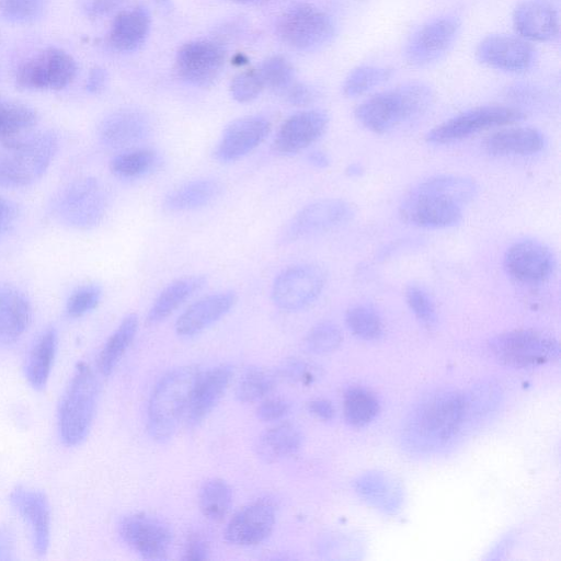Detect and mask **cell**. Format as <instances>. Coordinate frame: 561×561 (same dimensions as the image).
<instances>
[{
    "label": "cell",
    "instance_id": "obj_1",
    "mask_svg": "<svg viewBox=\"0 0 561 561\" xmlns=\"http://www.w3.org/2000/svg\"><path fill=\"white\" fill-rule=\"evenodd\" d=\"M478 194L477 183L467 176L442 174L414 186L403 198L399 214L413 226L444 229L456 226L463 208Z\"/></svg>",
    "mask_w": 561,
    "mask_h": 561
},
{
    "label": "cell",
    "instance_id": "obj_2",
    "mask_svg": "<svg viewBox=\"0 0 561 561\" xmlns=\"http://www.w3.org/2000/svg\"><path fill=\"white\" fill-rule=\"evenodd\" d=\"M434 100L432 89L423 82H407L379 92L355 108L357 122L375 134L389 133L424 115Z\"/></svg>",
    "mask_w": 561,
    "mask_h": 561
},
{
    "label": "cell",
    "instance_id": "obj_3",
    "mask_svg": "<svg viewBox=\"0 0 561 561\" xmlns=\"http://www.w3.org/2000/svg\"><path fill=\"white\" fill-rule=\"evenodd\" d=\"M99 394L100 382L96 374L87 363H78L57 405V432L65 446H78L89 435Z\"/></svg>",
    "mask_w": 561,
    "mask_h": 561
},
{
    "label": "cell",
    "instance_id": "obj_4",
    "mask_svg": "<svg viewBox=\"0 0 561 561\" xmlns=\"http://www.w3.org/2000/svg\"><path fill=\"white\" fill-rule=\"evenodd\" d=\"M59 149L51 130L27 133L2 145L0 186L19 188L34 184L47 172Z\"/></svg>",
    "mask_w": 561,
    "mask_h": 561
},
{
    "label": "cell",
    "instance_id": "obj_5",
    "mask_svg": "<svg viewBox=\"0 0 561 561\" xmlns=\"http://www.w3.org/2000/svg\"><path fill=\"white\" fill-rule=\"evenodd\" d=\"M199 373L194 365L175 367L154 385L147 408V431L153 440L164 443L174 435Z\"/></svg>",
    "mask_w": 561,
    "mask_h": 561
},
{
    "label": "cell",
    "instance_id": "obj_6",
    "mask_svg": "<svg viewBox=\"0 0 561 561\" xmlns=\"http://www.w3.org/2000/svg\"><path fill=\"white\" fill-rule=\"evenodd\" d=\"M107 193L95 178H80L60 188L51 198V217L60 225L77 230L98 227L106 215Z\"/></svg>",
    "mask_w": 561,
    "mask_h": 561
},
{
    "label": "cell",
    "instance_id": "obj_7",
    "mask_svg": "<svg viewBox=\"0 0 561 561\" xmlns=\"http://www.w3.org/2000/svg\"><path fill=\"white\" fill-rule=\"evenodd\" d=\"M276 32L287 46L309 51L328 44L335 34V26L331 16L320 8L298 2L280 14Z\"/></svg>",
    "mask_w": 561,
    "mask_h": 561
},
{
    "label": "cell",
    "instance_id": "obj_8",
    "mask_svg": "<svg viewBox=\"0 0 561 561\" xmlns=\"http://www.w3.org/2000/svg\"><path fill=\"white\" fill-rule=\"evenodd\" d=\"M77 61L67 50L46 47L23 60L15 71V84L23 90L59 91L77 77Z\"/></svg>",
    "mask_w": 561,
    "mask_h": 561
},
{
    "label": "cell",
    "instance_id": "obj_9",
    "mask_svg": "<svg viewBox=\"0 0 561 561\" xmlns=\"http://www.w3.org/2000/svg\"><path fill=\"white\" fill-rule=\"evenodd\" d=\"M492 355L502 364L515 368L539 366L559 358L556 339L535 330H514L494 336L489 342Z\"/></svg>",
    "mask_w": 561,
    "mask_h": 561
},
{
    "label": "cell",
    "instance_id": "obj_10",
    "mask_svg": "<svg viewBox=\"0 0 561 561\" xmlns=\"http://www.w3.org/2000/svg\"><path fill=\"white\" fill-rule=\"evenodd\" d=\"M466 411L467 402L459 392L439 391L419 405L412 424L420 438L432 443L445 442L459 428Z\"/></svg>",
    "mask_w": 561,
    "mask_h": 561
},
{
    "label": "cell",
    "instance_id": "obj_11",
    "mask_svg": "<svg viewBox=\"0 0 561 561\" xmlns=\"http://www.w3.org/2000/svg\"><path fill=\"white\" fill-rule=\"evenodd\" d=\"M524 118V113L515 107L483 105L465 111L435 126L426 135L431 144L455 142L494 127H503Z\"/></svg>",
    "mask_w": 561,
    "mask_h": 561
},
{
    "label": "cell",
    "instance_id": "obj_12",
    "mask_svg": "<svg viewBox=\"0 0 561 561\" xmlns=\"http://www.w3.org/2000/svg\"><path fill=\"white\" fill-rule=\"evenodd\" d=\"M355 215L351 203L341 198H324L299 209L282 232L284 242H294L337 229Z\"/></svg>",
    "mask_w": 561,
    "mask_h": 561
},
{
    "label": "cell",
    "instance_id": "obj_13",
    "mask_svg": "<svg viewBox=\"0 0 561 561\" xmlns=\"http://www.w3.org/2000/svg\"><path fill=\"white\" fill-rule=\"evenodd\" d=\"M327 282L324 271L316 264H296L283 270L274 279L271 297L275 306L297 311L321 295Z\"/></svg>",
    "mask_w": 561,
    "mask_h": 561
},
{
    "label": "cell",
    "instance_id": "obj_14",
    "mask_svg": "<svg viewBox=\"0 0 561 561\" xmlns=\"http://www.w3.org/2000/svg\"><path fill=\"white\" fill-rule=\"evenodd\" d=\"M226 60L224 46L213 39L199 38L179 47L174 68L178 77L186 83L207 88L219 78Z\"/></svg>",
    "mask_w": 561,
    "mask_h": 561
},
{
    "label": "cell",
    "instance_id": "obj_15",
    "mask_svg": "<svg viewBox=\"0 0 561 561\" xmlns=\"http://www.w3.org/2000/svg\"><path fill=\"white\" fill-rule=\"evenodd\" d=\"M460 31L457 16L445 14L421 25L405 44L407 60L425 67L440 60L454 46Z\"/></svg>",
    "mask_w": 561,
    "mask_h": 561
},
{
    "label": "cell",
    "instance_id": "obj_16",
    "mask_svg": "<svg viewBox=\"0 0 561 561\" xmlns=\"http://www.w3.org/2000/svg\"><path fill=\"white\" fill-rule=\"evenodd\" d=\"M117 530L123 542L147 560L165 559L173 541L170 526L147 513L124 516Z\"/></svg>",
    "mask_w": 561,
    "mask_h": 561
},
{
    "label": "cell",
    "instance_id": "obj_17",
    "mask_svg": "<svg viewBox=\"0 0 561 561\" xmlns=\"http://www.w3.org/2000/svg\"><path fill=\"white\" fill-rule=\"evenodd\" d=\"M503 266L507 275L516 282L540 284L552 276L556 257L546 244L535 240H523L506 250Z\"/></svg>",
    "mask_w": 561,
    "mask_h": 561
},
{
    "label": "cell",
    "instance_id": "obj_18",
    "mask_svg": "<svg viewBox=\"0 0 561 561\" xmlns=\"http://www.w3.org/2000/svg\"><path fill=\"white\" fill-rule=\"evenodd\" d=\"M9 499L28 527L35 553L44 557L50 543V505L47 495L30 486L16 485L10 492Z\"/></svg>",
    "mask_w": 561,
    "mask_h": 561
},
{
    "label": "cell",
    "instance_id": "obj_19",
    "mask_svg": "<svg viewBox=\"0 0 561 561\" xmlns=\"http://www.w3.org/2000/svg\"><path fill=\"white\" fill-rule=\"evenodd\" d=\"M270 121L261 115L237 118L226 126L214 151L220 162L237 161L257 148L271 131Z\"/></svg>",
    "mask_w": 561,
    "mask_h": 561
},
{
    "label": "cell",
    "instance_id": "obj_20",
    "mask_svg": "<svg viewBox=\"0 0 561 561\" xmlns=\"http://www.w3.org/2000/svg\"><path fill=\"white\" fill-rule=\"evenodd\" d=\"M276 520L275 506L266 499L256 500L239 510L227 524L225 538L237 546H255L272 534Z\"/></svg>",
    "mask_w": 561,
    "mask_h": 561
},
{
    "label": "cell",
    "instance_id": "obj_21",
    "mask_svg": "<svg viewBox=\"0 0 561 561\" xmlns=\"http://www.w3.org/2000/svg\"><path fill=\"white\" fill-rule=\"evenodd\" d=\"M478 60L494 69L522 72L535 60L534 47L524 38L512 35H490L476 48Z\"/></svg>",
    "mask_w": 561,
    "mask_h": 561
},
{
    "label": "cell",
    "instance_id": "obj_22",
    "mask_svg": "<svg viewBox=\"0 0 561 561\" xmlns=\"http://www.w3.org/2000/svg\"><path fill=\"white\" fill-rule=\"evenodd\" d=\"M329 116L321 110H306L287 117L279 126L274 138L273 147L282 154L298 153L325 133Z\"/></svg>",
    "mask_w": 561,
    "mask_h": 561
},
{
    "label": "cell",
    "instance_id": "obj_23",
    "mask_svg": "<svg viewBox=\"0 0 561 561\" xmlns=\"http://www.w3.org/2000/svg\"><path fill=\"white\" fill-rule=\"evenodd\" d=\"M151 131L149 117L139 110L124 108L108 114L100 123V141L112 149H129L145 140Z\"/></svg>",
    "mask_w": 561,
    "mask_h": 561
},
{
    "label": "cell",
    "instance_id": "obj_24",
    "mask_svg": "<svg viewBox=\"0 0 561 561\" xmlns=\"http://www.w3.org/2000/svg\"><path fill=\"white\" fill-rule=\"evenodd\" d=\"M233 376V367L221 364L201 371L192 390L185 419L187 425L199 424L220 401Z\"/></svg>",
    "mask_w": 561,
    "mask_h": 561
},
{
    "label": "cell",
    "instance_id": "obj_25",
    "mask_svg": "<svg viewBox=\"0 0 561 561\" xmlns=\"http://www.w3.org/2000/svg\"><path fill=\"white\" fill-rule=\"evenodd\" d=\"M238 296L233 290L207 295L190 305L178 318V335L188 337L201 333L225 317L236 305Z\"/></svg>",
    "mask_w": 561,
    "mask_h": 561
},
{
    "label": "cell",
    "instance_id": "obj_26",
    "mask_svg": "<svg viewBox=\"0 0 561 561\" xmlns=\"http://www.w3.org/2000/svg\"><path fill=\"white\" fill-rule=\"evenodd\" d=\"M515 31L524 39L551 42L559 35V16L546 0H525L513 12Z\"/></svg>",
    "mask_w": 561,
    "mask_h": 561
},
{
    "label": "cell",
    "instance_id": "obj_27",
    "mask_svg": "<svg viewBox=\"0 0 561 561\" xmlns=\"http://www.w3.org/2000/svg\"><path fill=\"white\" fill-rule=\"evenodd\" d=\"M31 320L32 306L26 295L12 285H0V347L19 342Z\"/></svg>",
    "mask_w": 561,
    "mask_h": 561
},
{
    "label": "cell",
    "instance_id": "obj_28",
    "mask_svg": "<svg viewBox=\"0 0 561 561\" xmlns=\"http://www.w3.org/2000/svg\"><path fill=\"white\" fill-rule=\"evenodd\" d=\"M58 348V331L45 328L32 343L24 360L23 371L28 385L36 391L45 389L54 367Z\"/></svg>",
    "mask_w": 561,
    "mask_h": 561
},
{
    "label": "cell",
    "instance_id": "obj_29",
    "mask_svg": "<svg viewBox=\"0 0 561 561\" xmlns=\"http://www.w3.org/2000/svg\"><path fill=\"white\" fill-rule=\"evenodd\" d=\"M150 28V15L146 8L134 7L118 12L113 19L107 41L118 51H131L146 39Z\"/></svg>",
    "mask_w": 561,
    "mask_h": 561
},
{
    "label": "cell",
    "instance_id": "obj_30",
    "mask_svg": "<svg viewBox=\"0 0 561 561\" xmlns=\"http://www.w3.org/2000/svg\"><path fill=\"white\" fill-rule=\"evenodd\" d=\"M221 183L213 178L191 180L168 192L162 207L169 213H184L203 208L221 193Z\"/></svg>",
    "mask_w": 561,
    "mask_h": 561
},
{
    "label": "cell",
    "instance_id": "obj_31",
    "mask_svg": "<svg viewBox=\"0 0 561 561\" xmlns=\"http://www.w3.org/2000/svg\"><path fill=\"white\" fill-rule=\"evenodd\" d=\"M543 135L533 127L500 129L484 140V148L495 156H527L543 148Z\"/></svg>",
    "mask_w": 561,
    "mask_h": 561
},
{
    "label": "cell",
    "instance_id": "obj_32",
    "mask_svg": "<svg viewBox=\"0 0 561 561\" xmlns=\"http://www.w3.org/2000/svg\"><path fill=\"white\" fill-rule=\"evenodd\" d=\"M302 433L298 426L285 422L264 431L255 444L256 455L267 463L277 462L296 454L302 445Z\"/></svg>",
    "mask_w": 561,
    "mask_h": 561
},
{
    "label": "cell",
    "instance_id": "obj_33",
    "mask_svg": "<svg viewBox=\"0 0 561 561\" xmlns=\"http://www.w3.org/2000/svg\"><path fill=\"white\" fill-rule=\"evenodd\" d=\"M205 284L203 275L184 276L171 282L152 302L147 316L148 323L157 324L167 319Z\"/></svg>",
    "mask_w": 561,
    "mask_h": 561
},
{
    "label": "cell",
    "instance_id": "obj_34",
    "mask_svg": "<svg viewBox=\"0 0 561 561\" xmlns=\"http://www.w3.org/2000/svg\"><path fill=\"white\" fill-rule=\"evenodd\" d=\"M137 330L138 317L129 313L107 337L96 358V369L102 376H110L114 371L135 339Z\"/></svg>",
    "mask_w": 561,
    "mask_h": 561
},
{
    "label": "cell",
    "instance_id": "obj_35",
    "mask_svg": "<svg viewBox=\"0 0 561 561\" xmlns=\"http://www.w3.org/2000/svg\"><path fill=\"white\" fill-rule=\"evenodd\" d=\"M37 119L36 111L30 105L0 98V142L3 145L31 133Z\"/></svg>",
    "mask_w": 561,
    "mask_h": 561
},
{
    "label": "cell",
    "instance_id": "obj_36",
    "mask_svg": "<svg viewBox=\"0 0 561 561\" xmlns=\"http://www.w3.org/2000/svg\"><path fill=\"white\" fill-rule=\"evenodd\" d=\"M159 163L158 153L149 148H129L114 156L110 170L121 179H139L151 173Z\"/></svg>",
    "mask_w": 561,
    "mask_h": 561
},
{
    "label": "cell",
    "instance_id": "obj_37",
    "mask_svg": "<svg viewBox=\"0 0 561 561\" xmlns=\"http://www.w3.org/2000/svg\"><path fill=\"white\" fill-rule=\"evenodd\" d=\"M232 502V491L228 483L219 478L204 482L198 494L199 510L205 517L220 522L227 515Z\"/></svg>",
    "mask_w": 561,
    "mask_h": 561
},
{
    "label": "cell",
    "instance_id": "obj_38",
    "mask_svg": "<svg viewBox=\"0 0 561 561\" xmlns=\"http://www.w3.org/2000/svg\"><path fill=\"white\" fill-rule=\"evenodd\" d=\"M344 416L353 426H364L371 422L379 411L376 397L363 388H351L344 394Z\"/></svg>",
    "mask_w": 561,
    "mask_h": 561
},
{
    "label": "cell",
    "instance_id": "obj_39",
    "mask_svg": "<svg viewBox=\"0 0 561 561\" xmlns=\"http://www.w3.org/2000/svg\"><path fill=\"white\" fill-rule=\"evenodd\" d=\"M391 76L392 69L388 67L358 66L346 76L342 92L347 98H355L386 82Z\"/></svg>",
    "mask_w": 561,
    "mask_h": 561
},
{
    "label": "cell",
    "instance_id": "obj_40",
    "mask_svg": "<svg viewBox=\"0 0 561 561\" xmlns=\"http://www.w3.org/2000/svg\"><path fill=\"white\" fill-rule=\"evenodd\" d=\"M276 380V375L266 369L249 367L236 387V398L243 403L255 402L274 389Z\"/></svg>",
    "mask_w": 561,
    "mask_h": 561
},
{
    "label": "cell",
    "instance_id": "obj_41",
    "mask_svg": "<svg viewBox=\"0 0 561 561\" xmlns=\"http://www.w3.org/2000/svg\"><path fill=\"white\" fill-rule=\"evenodd\" d=\"M256 69L264 88L278 94L295 80L291 62L282 55L267 57Z\"/></svg>",
    "mask_w": 561,
    "mask_h": 561
},
{
    "label": "cell",
    "instance_id": "obj_42",
    "mask_svg": "<svg viewBox=\"0 0 561 561\" xmlns=\"http://www.w3.org/2000/svg\"><path fill=\"white\" fill-rule=\"evenodd\" d=\"M351 332L366 341L377 340L382 333L381 319L376 310L366 305L351 307L345 314Z\"/></svg>",
    "mask_w": 561,
    "mask_h": 561
},
{
    "label": "cell",
    "instance_id": "obj_43",
    "mask_svg": "<svg viewBox=\"0 0 561 561\" xmlns=\"http://www.w3.org/2000/svg\"><path fill=\"white\" fill-rule=\"evenodd\" d=\"M341 342L342 333L339 327L329 321L316 324L306 336L307 348L320 355L335 351Z\"/></svg>",
    "mask_w": 561,
    "mask_h": 561
},
{
    "label": "cell",
    "instance_id": "obj_44",
    "mask_svg": "<svg viewBox=\"0 0 561 561\" xmlns=\"http://www.w3.org/2000/svg\"><path fill=\"white\" fill-rule=\"evenodd\" d=\"M102 288L98 284H85L73 290L66 301V313L69 318H81L100 304Z\"/></svg>",
    "mask_w": 561,
    "mask_h": 561
},
{
    "label": "cell",
    "instance_id": "obj_45",
    "mask_svg": "<svg viewBox=\"0 0 561 561\" xmlns=\"http://www.w3.org/2000/svg\"><path fill=\"white\" fill-rule=\"evenodd\" d=\"M405 300L415 318L426 327L436 323L435 304L430 294L419 284L412 283L405 288Z\"/></svg>",
    "mask_w": 561,
    "mask_h": 561
},
{
    "label": "cell",
    "instance_id": "obj_46",
    "mask_svg": "<svg viewBox=\"0 0 561 561\" xmlns=\"http://www.w3.org/2000/svg\"><path fill=\"white\" fill-rule=\"evenodd\" d=\"M357 492L375 505L388 508V505L393 504L394 501L390 500L396 489L390 485L387 478L382 474H367L362 477L357 482Z\"/></svg>",
    "mask_w": 561,
    "mask_h": 561
},
{
    "label": "cell",
    "instance_id": "obj_47",
    "mask_svg": "<svg viewBox=\"0 0 561 561\" xmlns=\"http://www.w3.org/2000/svg\"><path fill=\"white\" fill-rule=\"evenodd\" d=\"M45 0H0V16L12 23H28L39 18Z\"/></svg>",
    "mask_w": 561,
    "mask_h": 561
},
{
    "label": "cell",
    "instance_id": "obj_48",
    "mask_svg": "<svg viewBox=\"0 0 561 561\" xmlns=\"http://www.w3.org/2000/svg\"><path fill=\"white\" fill-rule=\"evenodd\" d=\"M229 89L232 99L239 103H249L265 90L256 68L234 76Z\"/></svg>",
    "mask_w": 561,
    "mask_h": 561
},
{
    "label": "cell",
    "instance_id": "obj_49",
    "mask_svg": "<svg viewBox=\"0 0 561 561\" xmlns=\"http://www.w3.org/2000/svg\"><path fill=\"white\" fill-rule=\"evenodd\" d=\"M280 378L291 382H300L308 385L316 379V370L308 363L301 359H289L285 362L278 369Z\"/></svg>",
    "mask_w": 561,
    "mask_h": 561
},
{
    "label": "cell",
    "instance_id": "obj_50",
    "mask_svg": "<svg viewBox=\"0 0 561 561\" xmlns=\"http://www.w3.org/2000/svg\"><path fill=\"white\" fill-rule=\"evenodd\" d=\"M279 95L291 105L308 106L314 102L317 92L310 85L294 80Z\"/></svg>",
    "mask_w": 561,
    "mask_h": 561
},
{
    "label": "cell",
    "instance_id": "obj_51",
    "mask_svg": "<svg viewBox=\"0 0 561 561\" xmlns=\"http://www.w3.org/2000/svg\"><path fill=\"white\" fill-rule=\"evenodd\" d=\"M289 410V402L285 399L268 398L257 407L256 415L263 422H274L283 419Z\"/></svg>",
    "mask_w": 561,
    "mask_h": 561
},
{
    "label": "cell",
    "instance_id": "obj_52",
    "mask_svg": "<svg viewBox=\"0 0 561 561\" xmlns=\"http://www.w3.org/2000/svg\"><path fill=\"white\" fill-rule=\"evenodd\" d=\"M183 553L184 560H205L209 556V543L202 535L192 534L186 540Z\"/></svg>",
    "mask_w": 561,
    "mask_h": 561
},
{
    "label": "cell",
    "instance_id": "obj_53",
    "mask_svg": "<svg viewBox=\"0 0 561 561\" xmlns=\"http://www.w3.org/2000/svg\"><path fill=\"white\" fill-rule=\"evenodd\" d=\"M16 536L13 528L0 523V561L16 560Z\"/></svg>",
    "mask_w": 561,
    "mask_h": 561
},
{
    "label": "cell",
    "instance_id": "obj_54",
    "mask_svg": "<svg viewBox=\"0 0 561 561\" xmlns=\"http://www.w3.org/2000/svg\"><path fill=\"white\" fill-rule=\"evenodd\" d=\"M16 205L0 195V237L3 236L14 224L18 217Z\"/></svg>",
    "mask_w": 561,
    "mask_h": 561
},
{
    "label": "cell",
    "instance_id": "obj_55",
    "mask_svg": "<svg viewBox=\"0 0 561 561\" xmlns=\"http://www.w3.org/2000/svg\"><path fill=\"white\" fill-rule=\"evenodd\" d=\"M309 412L322 421H330L334 417L335 411L332 403L325 399H314L308 403Z\"/></svg>",
    "mask_w": 561,
    "mask_h": 561
},
{
    "label": "cell",
    "instance_id": "obj_56",
    "mask_svg": "<svg viewBox=\"0 0 561 561\" xmlns=\"http://www.w3.org/2000/svg\"><path fill=\"white\" fill-rule=\"evenodd\" d=\"M107 81L106 71L101 67H94L90 70L85 82V89L90 93L101 92Z\"/></svg>",
    "mask_w": 561,
    "mask_h": 561
},
{
    "label": "cell",
    "instance_id": "obj_57",
    "mask_svg": "<svg viewBox=\"0 0 561 561\" xmlns=\"http://www.w3.org/2000/svg\"><path fill=\"white\" fill-rule=\"evenodd\" d=\"M114 7L113 0H83L82 9L90 16H100L107 13Z\"/></svg>",
    "mask_w": 561,
    "mask_h": 561
},
{
    "label": "cell",
    "instance_id": "obj_58",
    "mask_svg": "<svg viewBox=\"0 0 561 561\" xmlns=\"http://www.w3.org/2000/svg\"><path fill=\"white\" fill-rule=\"evenodd\" d=\"M308 162L314 168L323 169L329 165L330 159L325 152L316 150L308 154Z\"/></svg>",
    "mask_w": 561,
    "mask_h": 561
},
{
    "label": "cell",
    "instance_id": "obj_59",
    "mask_svg": "<svg viewBox=\"0 0 561 561\" xmlns=\"http://www.w3.org/2000/svg\"><path fill=\"white\" fill-rule=\"evenodd\" d=\"M362 172H363V168H362V165H359L358 163H353V164H351V165L346 169V173H347L350 176H356V175H359Z\"/></svg>",
    "mask_w": 561,
    "mask_h": 561
},
{
    "label": "cell",
    "instance_id": "obj_60",
    "mask_svg": "<svg viewBox=\"0 0 561 561\" xmlns=\"http://www.w3.org/2000/svg\"><path fill=\"white\" fill-rule=\"evenodd\" d=\"M158 3H160L161 5H168L170 0H156Z\"/></svg>",
    "mask_w": 561,
    "mask_h": 561
},
{
    "label": "cell",
    "instance_id": "obj_61",
    "mask_svg": "<svg viewBox=\"0 0 561 561\" xmlns=\"http://www.w3.org/2000/svg\"><path fill=\"white\" fill-rule=\"evenodd\" d=\"M231 1H238V2H243V1H251V0H231Z\"/></svg>",
    "mask_w": 561,
    "mask_h": 561
}]
</instances>
